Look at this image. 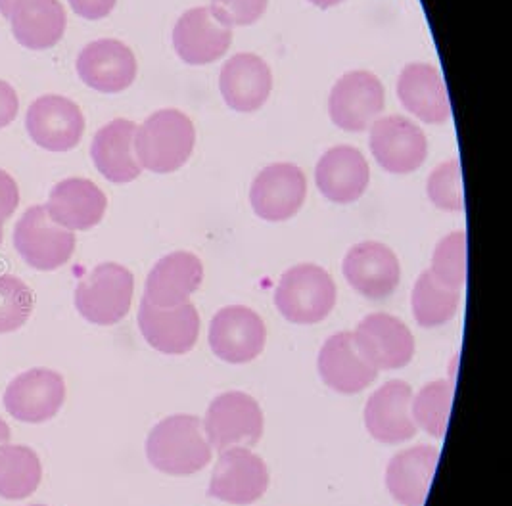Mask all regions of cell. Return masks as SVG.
I'll return each instance as SVG.
<instances>
[{"mask_svg":"<svg viewBox=\"0 0 512 506\" xmlns=\"http://www.w3.org/2000/svg\"><path fill=\"white\" fill-rule=\"evenodd\" d=\"M210 441L202 420L192 414L167 416L156 424L146 439V457L163 474L190 476L211 462Z\"/></svg>","mask_w":512,"mask_h":506,"instance_id":"obj_1","label":"cell"},{"mask_svg":"<svg viewBox=\"0 0 512 506\" xmlns=\"http://www.w3.org/2000/svg\"><path fill=\"white\" fill-rule=\"evenodd\" d=\"M196 129L187 114L179 110L154 112L137 127L135 154L142 169L152 173H173L192 156Z\"/></svg>","mask_w":512,"mask_h":506,"instance_id":"obj_2","label":"cell"},{"mask_svg":"<svg viewBox=\"0 0 512 506\" xmlns=\"http://www.w3.org/2000/svg\"><path fill=\"white\" fill-rule=\"evenodd\" d=\"M275 303L280 315L294 324L325 321L336 305V284L319 265H296L280 276Z\"/></svg>","mask_w":512,"mask_h":506,"instance_id":"obj_3","label":"cell"},{"mask_svg":"<svg viewBox=\"0 0 512 506\" xmlns=\"http://www.w3.org/2000/svg\"><path fill=\"white\" fill-rule=\"evenodd\" d=\"M135 276L119 263H100L75 288V307L83 319L100 326L121 321L133 301Z\"/></svg>","mask_w":512,"mask_h":506,"instance_id":"obj_4","label":"cell"},{"mask_svg":"<svg viewBox=\"0 0 512 506\" xmlns=\"http://www.w3.org/2000/svg\"><path fill=\"white\" fill-rule=\"evenodd\" d=\"M204 428L211 449L219 453L234 447L248 449L263 436V413L252 395L227 391L211 401Z\"/></svg>","mask_w":512,"mask_h":506,"instance_id":"obj_5","label":"cell"},{"mask_svg":"<svg viewBox=\"0 0 512 506\" xmlns=\"http://www.w3.org/2000/svg\"><path fill=\"white\" fill-rule=\"evenodd\" d=\"M14 246L29 267L54 271L70 261L75 252V234L56 225L47 207L33 206L16 223Z\"/></svg>","mask_w":512,"mask_h":506,"instance_id":"obj_6","label":"cell"},{"mask_svg":"<svg viewBox=\"0 0 512 506\" xmlns=\"http://www.w3.org/2000/svg\"><path fill=\"white\" fill-rule=\"evenodd\" d=\"M386 92L380 79L371 71H350L332 87L328 114L336 127L361 133L369 129L384 110Z\"/></svg>","mask_w":512,"mask_h":506,"instance_id":"obj_7","label":"cell"},{"mask_svg":"<svg viewBox=\"0 0 512 506\" xmlns=\"http://www.w3.org/2000/svg\"><path fill=\"white\" fill-rule=\"evenodd\" d=\"M25 129L31 140L48 152H68L83 138L85 117L70 98L47 94L29 106Z\"/></svg>","mask_w":512,"mask_h":506,"instance_id":"obj_8","label":"cell"},{"mask_svg":"<svg viewBox=\"0 0 512 506\" xmlns=\"http://www.w3.org/2000/svg\"><path fill=\"white\" fill-rule=\"evenodd\" d=\"M369 146L376 163L394 175L417 171L428 156V140L413 121L401 115L378 117L371 125Z\"/></svg>","mask_w":512,"mask_h":506,"instance_id":"obj_9","label":"cell"},{"mask_svg":"<svg viewBox=\"0 0 512 506\" xmlns=\"http://www.w3.org/2000/svg\"><path fill=\"white\" fill-rule=\"evenodd\" d=\"M66 401V382L50 368H31L4 391V407L20 422L39 424L54 418Z\"/></svg>","mask_w":512,"mask_h":506,"instance_id":"obj_10","label":"cell"},{"mask_svg":"<svg viewBox=\"0 0 512 506\" xmlns=\"http://www.w3.org/2000/svg\"><path fill=\"white\" fill-rule=\"evenodd\" d=\"M269 487L267 464L244 447L221 451L213 468L210 495L231 505H252Z\"/></svg>","mask_w":512,"mask_h":506,"instance_id":"obj_11","label":"cell"},{"mask_svg":"<svg viewBox=\"0 0 512 506\" xmlns=\"http://www.w3.org/2000/svg\"><path fill=\"white\" fill-rule=\"evenodd\" d=\"M307 196L305 173L294 163H273L259 171L252 188L250 204L257 217L280 223L294 217Z\"/></svg>","mask_w":512,"mask_h":506,"instance_id":"obj_12","label":"cell"},{"mask_svg":"<svg viewBox=\"0 0 512 506\" xmlns=\"http://www.w3.org/2000/svg\"><path fill=\"white\" fill-rule=\"evenodd\" d=\"M265 322L254 309L229 305L221 309L210 324L211 351L233 365L250 363L265 347Z\"/></svg>","mask_w":512,"mask_h":506,"instance_id":"obj_13","label":"cell"},{"mask_svg":"<svg viewBox=\"0 0 512 506\" xmlns=\"http://www.w3.org/2000/svg\"><path fill=\"white\" fill-rule=\"evenodd\" d=\"M355 344L376 370L407 367L415 355L409 326L388 313H373L357 324Z\"/></svg>","mask_w":512,"mask_h":506,"instance_id":"obj_14","label":"cell"},{"mask_svg":"<svg viewBox=\"0 0 512 506\" xmlns=\"http://www.w3.org/2000/svg\"><path fill=\"white\" fill-rule=\"evenodd\" d=\"M233 43V29L219 22L210 6L185 12L173 27V46L190 66L213 64L227 54Z\"/></svg>","mask_w":512,"mask_h":506,"instance_id":"obj_15","label":"cell"},{"mask_svg":"<svg viewBox=\"0 0 512 506\" xmlns=\"http://www.w3.org/2000/svg\"><path fill=\"white\" fill-rule=\"evenodd\" d=\"M139 328L144 340L165 355L188 353L200 334V315L192 303L156 307L142 298Z\"/></svg>","mask_w":512,"mask_h":506,"instance_id":"obj_16","label":"cell"},{"mask_svg":"<svg viewBox=\"0 0 512 506\" xmlns=\"http://www.w3.org/2000/svg\"><path fill=\"white\" fill-rule=\"evenodd\" d=\"M342 269L351 288L374 301L390 298L401 278L396 253L380 242L355 244L344 257Z\"/></svg>","mask_w":512,"mask_h":506,"instance_id":"obj_17","label":"cell"},{"mask_svg":"<svg viewBox=\"0 0 512 506\" xmlns=\"http://www.w3.org/2000/svg\"><path fill=\"white\" fill-rule=\"evenodd\" d=\"M77 73L94 91L116 94L133 85L137 77V58L121 41L100 39L81 50Z\"/></svg>","mask_w":512,"mask_h":506,"instance_id":"obj_18","label":"cell"},{"mask_svg":"<svg viewBox=\"0 0 512 506\" xmlns=\"http://www.w3.org/2000/svg\"><path fill=\"white\" fill-rule=\"evenodd\" d=\"M413 388L403 380L386 382L374 391L365 407L369 434L380 443H403L417 436L413 418Z\"/></svg>","mask_w":512,"mask_h":506,"instance_id":"obj_19","label":"cell"},{"mask_svg":"<svg viewBox=\"0 0 512 506\" xmlns=\"http://www.w3.org/2000/svg\"><path fill=\"white\" fill-rule=\"evenodd\" d=\"M219 91L231 110L252 114L269 100L273 91V73L257 54L240 52L229 58L221 69Z\"/></svg>","mask_w":512,"mask_h":506,"instance_id":"obj_20","label":"cell"},{"mask_svg":"<svg viewBox=\"0 0 512 506\" xmlns=\"http://www.w3.org/2000/svg\"><path fill=\"white\" fill-rule=\"evenodd\" d=\"M371 181L365 156L348 144L326 150L315 167V183L321 194L334 204L357 202Z\"/></svg>","mask_w":512,"mask_h":506,"instance_id":"obj_21","label":"cell"},{"mask_svg":"<svg viewBox=\"0 0 512 506\" xmlns=\"http://www.w3.org/2000/svg\"><path fill=\"white\" fill-rule=\"evenodd\" d=\"M319 372L330 390L346 395L367 390L378 376L355 344L353 332H338L326 340L319 353Z\"/></svg>","mask_w":512,"mask_h":506,"instance_id":"obj_22","label":"cell"},{"mask_svg":"<svg viewBox=\"0 0 512 506\" xmlns=\"http://www.w3.org/2000/svg\"><path fill=\"white\" fill-rule=\"evenodd\" d=\"M45 207L56 225L73 232L96 227L106 213L108 200L93 181L71 177L52 188Z\"/></svg>","mask_w":512,"mask_h":506,"instance_id":"obj_23","label":"cell"},{"mask_svg":"<svg viewBox=\"0 0 512 506\" xmlns=\"http://www.w3.org/2000/svg\"><path fill=\"white\" fill-rule=\"evenodd\" d=\"M204 265L190 252H173L162 257L146 278L144 299L156 307H175L202 286Z\"/></svg>","mask_w":512,"mask_h":506,"instance_id":"obj_24","label":"cell"},{"mask_svg":"<svg viewBox=\"0 0 512 506\" xmlns=\"http://www.w3.org/2000/svg\"><path fill=\"white\" fill-rule=\"evenodd\" d=\"M137 123L114 119L104 125L93 138L91 158L102 177L112 183H131L142 173L135 154Z\"/></svg>","mask_w":512,"mask_h":506,"instance_id":"obj_25","label":"cell"},{"mask_svg":"<svg viewBox=\"0 0 512 506\" xmlns=\"http://www.w3.org/2000/svg\"><path fill=\"white\" fill-rule=\"evenodd\" d=\"M440 451L432 445H417L397 453L386 468V487L403 506H424L438 468Z\"/></svg>","mask_w":512,"mask_h":506,"instance_id":"obj_26","label":"cell"},{"mask_svg":"<svg viewBox=\"0 0 512 506\" xmlns=\"http://www.w3.org/2000/svg\"><path fill=\"white\" fill-rule=\"evenodd\" d=\"M401 104L424 123H445L451 104L442 73L430 64H409L397 79Z\"/></svg>","mask_w":512,"mask_h":506,"instance_id":"obj_27","label":"cell"},{"mask_svg":"<svg viewBox=\"0 0 512 506\" xmlns=\"http://www.w3.org/2000/svg\"><path fill=\"white\" fill-rule=\"evenodd\" d=\"M8 20L16 41L31 50L58 45L68 23L60 0H20Z\"/></svg>","mask_w":512,"mask_h":506,"instance_id":"obj_28","label":"cell"},{"mask_svg":"<svg viewBox=\"0 0 512 506\" xmlns=\"http://www.w3.org/2000/svg\"><path fill=\"white\" fill-rule=\"evenodd\" d=\"M43 478L39 455L27 445H0V497L18 501L33 495Z\"/></svg>","mask_w":512,"mask_h":506,"instance_id":"obj_29","label":"cell"},{"mask_svg":"<svg viewBox=\"0 0 512 506\" xmlns=\"http://www.w3.org/2000/svg\"><path fill=\"white\" fill-rule=\"evenodd\" d=\"M413 315L422 328H436L451 321L461 303V290L449 288L424 271L413 288Z\"/></svg>","mask_w":512,"mask_h":506,"instance_id":"obj_30","label":"cell"},{"mask_svg":"<svg viewBox=\"0 0 512 506\" xmlns=\"http://www.w3.org/2000/svg\"><path fill=\"white\" fill-rule=\"evenodd\" d=\"M455 386L447 380H436L426 384L422 390L413 397V418L415 424L420 426L428 436L443 437L447 430V420L453 405Z\"/></svg>","mask_w":512,"mask_h":506,"instance_id":"obj_31","label":"cell"},{"mask_svg":"<svg viewBox=\"0 0 512 506\" xmlns=\"http://www.w3.org/2000/svg\"><path fill=\"white\" fill-rule=\"evenodd\" d=\"M445 286L461 290L466 282V234L451 232L440 240L428 269Z\"/></svg>","mask_w":512,"mask_h":506,"instance_id":"obj_32","label":"cell"},{"mask_svg":"<svg viewBox=\"0 0 512 506\" xmlns=\"http://www.w3.org/2000/svg\"><path fill=\"white\" fill-rule=\"evenodd\" d=\"M35 296L22 278L0 275V334L16 332L29 321Z\"/></svg>","mask_w":512,"mask_h":506,"instance_id":"obj_33","label":"cell"},{"mask_svg":"<svg viewBox=\"0 0 512 506\" xmlns=\"http://www.w3.org/2000/svg\"><path fill=\"white\" fill-rule=\"evenodd\" d=\"M426 192L430 202L443 211H463L465 198L459 160L443 161L440 167H436L428 177Z\"/></svg>","mask_w":512,"mask_h":506,"instance_id":"obj_34","label":"cell"},{"mask_svg":"<svg viewBox=\"0 0 512 506\" xmlns=\"http://www.w3.org/2000/svg\"><path fill=\"white\" fill-rule=\"evenodd\" d=\"M269 0H211L210 10L219 22L233 27L256 23L267 10Z\"/></svg>","mask_w":512,"mask_h":506,"instance_id":"obj_35","label":"cell"},{"mask_svg":"<svg viewBox=\"0 0 512 506\" xmlns=\"http://www.w3.org/2000/svg\"><path fill=\"white\" fill-rule=\"evenodd\" d=\"M20 206V188L16 181L0 169V227L14 215Z\"/></svg>","mask_w":512,"mask_h":506,"instance_id":"obj_36","label":"cell"},{"mask_svg":"<svg viewBox=\"0 0 512 506\" xmlns=\"http://www.w3.org/2000/svg\"><path fill=\"white\" fill-rule=\"evenodd\" d=\"M73 12L85 20H102L112 14L117 0H68Z\"/></svg>","mask_w":512,"mask_h":506,"instance_id":"obj_37","label":"cell"},{"mask_svg":"<svg viewBox=\"0 0 512 506\" xmlns=\"http://www.w3.org/2000/svg\"><path fill=\"white\" fill-rule=\"evenodd\" d=\"M20 110V100L16 89H12L6 81H0V129L8 127Z\"/></svg>","mask_w":512,"mask_h":506,"instance_id":"obj_38","label":"cell"},{"mask_svg":"<svg viewBox=\"0 0 512 506\" xmlns=\"http://www.w3.org/2000/svg\"><path fill=\"white\" fill-rule=\"evenodd\" d=\"M20 0H0V14L8 20L10 18V14H12V10L16 8V4H18Z\"/></svg>","mask_w":512,"mask_h":506,"instance_id":"obj_39","label":"cell"},{"mask_svg":"<svg viewBox=\"0 0 512 506\" xmlns=\"http://www.w3.org/2000/svg\"><path fill=\"white\" fill-rule=\"evenodd\" d=\"M10 428H8V424L0 418V445H4V443H8L10 441Z\"/></svg>","mask_w":512,"mask_h":506,"instance_id":"obj_40","label":"cell"},{"mask_svg":"<svg viewBox=\"0 0 512 506\" xmlns=\"http://www.w3.org/2000/svg\"><path fill=\"white\" fill-rule=\"evenodd\" d=\"M311 4H315V6H319V8H332V6H338L340 2H344V0H309Z\"/></svg>","mask_w":512,"mask_h":506,"instance_id":"obj_41","label":"cell"},{"mask_svg":"<svg viewBox=\"0 0 512 506\" xmlns=\"http://www.w3.org/2000/svg\"><path fill=\"white\" fill-rule=\"evenodd\" d=\"M2 236H4V232H2V227H0V244H2Z\"/></svg>","mask_w":512,"mask_h":506,"instance_id":"obj_42","label":"cell"},{"mask_svg":"<svg viewBox=\"0 0 512 506\" xmlns=\"http://www.w3.org/2000/svg\"><path fill=\"white\" fill-rule=\"evenodd\" d=\"M29 506H45V505H29Z\"/></svg>","mask_w":512,"mask_h":506,"instance_id":"obj_43","label":"cell"}]
</instances>
